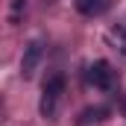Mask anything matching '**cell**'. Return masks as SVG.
<instances>
[{
    "instance_id": "obj_1",
    "label": "cell",
    "mask_w": 126,
    "mask_h": 126,
    "mask_svg": "<svg viewBox=\"0 0 126 126\" xmlns=\"http://www.w3.org/2000/svg\"><path fill=\"white\" fill-rule=\"evenodd\" d=\"M62 94H64V73L62 70H53V73L44 79V88H41V103H38L41 117L56 120L59 106H62Z\"/></svg>"
},
{
    "instance_id": "obj_2",
    "label": "cell",
    "mask_w": 126,
    "mask_h": 126,
    "mask_svg": "<svg viewBox=\"0 0 126 126\" xmlns=\"http://www.w3.org/2000/svg\"><path fill=\"white\" fill-rule=\"evenodd\" d=\"M44 59V44L35 38L27 44V50H24V59H21V76L24 79H32L35 76V70H38V64Z\"/></svg>"
},
{
    "instance_id": "obj_3",
    "label": "cell",
    "mask_w": 126,
    "mask_h": 126,
    "mask_svg": "<svg viewBox=\"0 0 126 126\" xmlns=\"http://www.w3.org/2000/svg\"><path fill=\"white\" fill-rule=\"evenodd\" d=\"M88 82L100 88V91H109L111 85H114V70H111V64L106 62V59H100L88 67Z\"/></svg>"
},
{
    "instance_id": "obj_4",
    "label": "cell",
    "mask_w": 126,
    "mask_h": 126,
    "mask_svg": "<svg viewBox=\"0 0 126 126\" xmlns=\"http://www.w3.org/2000/svg\"><path fill=\"white\" fill-rule=\"evenodd\" d=\"M73 6H76L79 15H85V18H97V15H103V12L111 6V0H73Z\"/></svg>"
},
{
    "instance_id": "obj_5",
    "label": "cell",
    "mask_w": 126,
    "mask_h": 126,
    "mask_svg": "<svg viewBox=\"0 0 126 126\" xmlns=\"http://www.w3.org/2000/svg\"><path fill=\"white\" fill-rule=\"evenodd\" d=\"M106 117H109V106H94V109H85V111L79 114L76 126H91V123H103Z\"/></svg>"
},
{
    "instance_id": "obj_6",
    "label": "cell",
    "mask_w": 126,
    "mask_h": 126,
    "mask_svg": "<svg viewBox=\"0 0 126 126\" xmlns=\"http://www.w3.org/2000/svg\"><path fill=\"white\" fill-rule=\"evenodd\" d=\"M114 35H120V38H123V53H126V24H120V27L114 30Z\"/></svg>"
},
{
    "instance_id": "obj_7",
    "label": "cell",
    "mask_w": 126,
    "mask_h": 126,
    "mask_svg": "<svg viewBox=\"0 0 126 126\" xmlns=\"http://www.w3.org/2000/svg\"><path fill=\"white\" fill-rule=\"evenodd\" d=\"M123 117H126V97H123Z\"/></svg>"
}]
</instances>
